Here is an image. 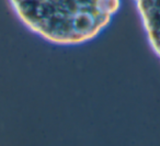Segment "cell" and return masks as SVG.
I'll use <instances>...</instances> for the list:
<instances>
[{
	"instance_id": "2",
	"label": "cell",
	"mask_w": 160,
	"mask_h": 146,
	"mask_svg": "<svg viewBox=\"0 0 160 146\" xmlns=\"http://www.w3.org/2000/svg\"><path fill=\"white\" fill-rule=\"evenodd\" d=\"M151 50L160 58V0H134Z\"/></svg>"
},
{
	"instance_id": "1",
	"label": "cell",
	"mask_w": 160,
	"mask_h": 146,
	"mask_svg": "<svg viewBox=\"0 0 160 146\" xmlns=\"http://www.w3.org/2000/svg\"><path fill=\"white\" fill-rule=\"evenodd\" d=\"M28 30L58 46L96 39L118 12L122 0H9Z\"/></svg>"
}]
</instances>
